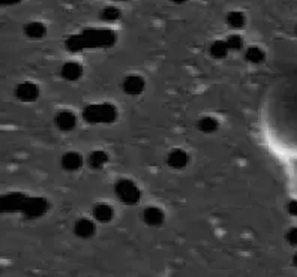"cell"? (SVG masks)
Here are the masks:
<instances>
[{"instance_id":"cell-1","label":"cell","mask_w":297,"mask_h":277,"mask_svg":"<svg viewBox=\"0 0 297 277\" xmlns=\"http://www.w3.org/2000/svg\"><path fill=\"white\" fill-rule=\"evenodd\" d=\"M86 121L95 124V123H113L117 119V110L113 104H92L84 108Z\"/></svg>"},{"instance_id":"cell-2","label":"cell","mask_w":297,"mask_h":277,"mask_svg":"<svg viewBox=\"0 0 297 277\" xmlns=\"http://www.w3.org/2000/svg\"><path fill=\"white\" fill-rule=\"evenodd\" d=\"M114 191H116V197L120 199L123 204H128V205L137 204L140 201V198H141V192H140L138 186L134 181L128 180V178H123V180L117 181Z\"/></svg>"},{"instance_id":"cell-3","label":"cell","mask_w":297,"mask_h":277,"mask_svg":"<svg viewBox=\"0 0 297 277\" xmlns=\"http://www.w3.org/2000/svg\"><path fill=\"white\" fill-rule=\"evenodd\" d=\"M15 95L23 102H33L39 96V87L35 82H30V81L20 82L15 88Z\"/></svg>"},{"instance_id":"cell-4","label":"cell","mask_w":297,"mask_h":277,"mask_svg":"<svg viewBox=\"0 0 297 277\" xmlns=\"http://www.w3.org/2000/svg\"><path fill=\"white\" fill-rule=\"evenodd\" d=\"M47 207H48V204H47L45 199L27 198V201H26V204H24V207H23L21 211H23L27 217L35 219V217L43 216L44 213H45V210H47Z\"/></svg>"},{"instance_id":"cell-5","label":"cell","mask_w":297,"mask_h":277,"mask_svg":"<svg viewBox=\"0 0 297 277\" xmlns=\"http://www.w3.org/2000/svg\"><path fill=\"white\" fill-rule=\"evenodd\" d=\"M122 87L126 95H140L143 93L146 82H144V78L140 75H128L126 78L123 79Z\"/></svg>"},{"instance_id":"cell-6","label":"cell","mask_w":297,"mask_h":277,"mask_svg":"<svg viewBox=\"0 0 297 277\" xmlns=\"http://www.w3.org/2000/svg\"><path fill=\"white\" fill-rule=\"evenodd\" d=\"M74 233L75 236L80 238H90L95 236L96 233V226H95V222L90 220V219H78L74 225Z\"/></svg>"},{"instance_id":"cell-7","label":"cell","mask_w":297,"mask_h":277,"mask_svg":"<svg viewBox=\"0 0 297 277\" xmlns=\"http://www.w3.org/2000/svg\"><path fill=\"white\" fill-rule=\"evenodd\" d=\"M143 219H144V222L147 223V225H150V226H159L162 222H164V219H165V216H164V211L159 208V207H147L146 210H144V213H143Z\"/></svg>"},{"instance_id":"cell-8","label":"cell","mask_w":297,"mask_h":277,"mask_svg":"<svg viewBox=\"0 0 297 277\" xmlns=\"http://www.w3.org/2000/svg\"><path fill=\"white\" fill-rule=\"evenodd\" d=\"M56 126L60 130H72L77 126V117L71 111H60L56 116Z\"/></svg>"},{"instance_id":"cell-9","label":"cell","mask_w":297,"mask_h":277,"mask_svg":"<svg viewBox=\"0 0 297 277\" xmlns=\"http://www.w3.org/2000/svg\"><path fill=\"white\" fill-rule=\"evenodd\" d=\"M188 162H189V156H188V153H186L185 150H182V149H174V150H171L168 158H167V163L170 165L171 168H174V169H182V168H185V166L188 165Z\"/></svg>"},{"instance_id":"cell-10","label":"cell","mask_w":297,"mask_h":277,"mask_svg":"<svg viewBox=\"0 0 297 277\" xmlns=\"http://www.w3.org/2000/svg\"><path fill=\"white\" fill-rule=\"evenodd\" d=\"M60 163H62V168L66 171H77L83 165V158L77 152H68L62 156Z\"/></svg>"},{"instance_id":"cell-11","label":"cell","mask_w":297,"mask_h":277,"mask_svg":"<svg viewBox=\"0 0 297 277\" xmlns=\"http://www.w3.org/2000/svg\"><path fill=\"white\" fill-rule=\"evenodd\" d=\"M83 75V68L77 62H68L62 66V77L68 81H77Z\"/></svg>"},{"instance_id":"cell-12","label":"cell","mask_w":297,"mask_h":277,"mask_svg":"<svg viewBox=\"0 0 297 277\" xmlns=\"http://www.w3.org/2000/svg\"><path fill=\"white\" fill-rule=\"evenodd\" d=\"M93 216H95V219H96L98 222H101V223H107V222H110V220L113 219V216H114V210H113V207H111V205L101 202V204L95 205V208H93Z\"/></svg>"},{"instance_id":"cell-13","label":"cell","mask_w":297,"mask_h":277,"mask_svg":"<svg viewBox=\"0 0 297 277\" xmlns=\"http://www.w3.org/2000/svg\"><path fill=\"white\" fill-rule=\"evenodd\" d=\"M27 198L21 194H11L8 197H5L2 201V207H5L6 204H9V210L14 211V210H23L24 204H26Z\"/></svg>"},{"instance_id":"cell-14","label":"cell","mask_w":297,"mask_h":277,"mask_svg":"<svg viewBox=\"0 0 297 277\" xmlns=\"http://www.w3.org/2000/svg\"><path fill=\"white\" fill-rule=\"evenodd\" d=\"M45 32H47V27L44 26L41 21H30V23L26 24V27H24V33H26L29 38H32V39H39V38H43L44 35H45Z\"/></svg>"},{"instance_id":"cell-15","label":"cell","mask_w":297,"mask_h":277,"mask_svg":"<svg viewBox=\"0 0 297 277\" xmlns=\"http://www.w3.org/2000/svg\"><path fill=\"white\" fill-rule=\"evenodd\" d=\"M198 129L201 130V132H204V133H213V132H216L218 130V127H219V121L212 117V116H206V117H201V119L198 120Z\"/></svg>"},{"instance_id":"cell-16","label":"cell","mask_w":297,"mask_h":277,"mask_svg":"<svg viewBox=\"0 0 297 277\" xmlns=\"http://www.w3.org/2000/svg\"><path fill=\"white\" fill-rule=\"evenodd\" d=\"M227 23L233 29H242L246 24V17L240 11H233L227 15Z\"/></svg>"},{"instance_id":"cell-17","label":"cell","mask_w":297,"mask_h":277,"mask_svg":"<svg viewBox=\"0 0 297 277\" xmlns=\"http://www.w3.org/2000/svg\"><path fill=\"white\" fill-rule=\"evenodd\" d=\"M107 162H108V155L102 150L92 152L90 156H89V165L95 169H101Z\"/></svg>"},{"instance_id":"cell-18","label":"cell","mask_w":297,"mask_h":277,"mask_svg":"<svg viewBox=\"0 0 297 277\" xmlns=\"http://www.w3.org/2000/svg\"><path fill=\"white\" fill-rule=\"evenodd\" d=\"M245 57L248 62H251L254 65H260L266 60V53L260 47H249L245 53Z\"/></svg>"},{"instance_id":"cell-19","label":"cell","mask_w":297,"mask_h":277,"mask_svg":"<svg viewBox=\"0 0 297 277\" xmlns=\"http://www.w3.org/2000/svg\"><path fill=\"white\" fill-rule=\"evenodd\" d=\"M228 45L225 40H215L210 45V54L215 59H224L228 54Z\"/></svg>"},{"instance_id":"cell-20","label":"cell","mask_w":297,"mask_h":277,"mask_svg":"<svg viewBox=\"0 0 297 277\" xmlns=\"http://www.w3.org/2000/svg\"><path fill=\"white\" fill-rule=\"evenodd\" d=\"M101 17H102V20H105V21H116V20H119V17H120V11H119L117 8H114V6H107V8L102 9Z\"/></svg>"},{"instance_id":"cell-21","label":"cell","mask_w":297,"mask_h":277,"mask_svg":"<svg viewBox=\"0 0 297 277\" xmlns=\"http://www.w3.org/2000/svg\"><path fill=\"white\" fill-rule=\"evenodd\" d=\"M225 42H227L230 51H237V50H240V48L243 47V39H242V36H239V35H230V36L225 39Z\"/></svg>"},{"instance_id":"cell-22","label":"cell","mask_w":297,"mask_h":277,"mask_svg":"<svg viewBox=\"0 0 297 277\" xmlns=\"http://www.w3.org/2000/svg\"><path fill=\"white\" fill-rule=\"evenodd\" d=\"M287 240H288L290 244L297 246V228H291V229L287 233Z\"/></svg>"},{"instance_id":"cell-23","label":"cell","mask_w":297,"mask_h":277,"mask_svg":"<svg viewBox=\"0 0 297 277\" xmlns=\"http://www.w3.org/2000/svg\"><path fill=\"white\" fill-rule=\"evenodd\" d=\"M287 208H288V213L291 216H297V201H290Z\"/></svg>"},{"instance_id":"cell-24","label":"cell","mask_w":297,"mask_h":277,"mask_svg":"<svg viewBox=\"0 0 297 277\" xmlns=\"http://www.w3.org/2000/svg\"><path fill=\"white\" fill-rule=\"evenodd\" d=\"M294 264H296V265H297V255H296V256H294Z\"/></svg>"}]
</instances>
